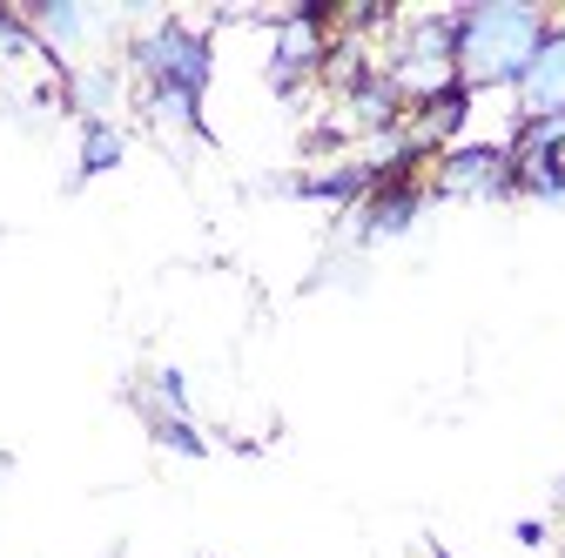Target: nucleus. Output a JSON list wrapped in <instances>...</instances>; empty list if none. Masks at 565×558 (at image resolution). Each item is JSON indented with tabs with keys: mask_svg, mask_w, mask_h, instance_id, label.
<instances>
[{
	"mask_svg": "<svg viewBox=\"0 0 565 558\" xmlns=\"http://www.w3.org/2000/svg\"><path fill=\"white\" fill-rule=\"evenodd\" d=\"M552 8L539 0H471L451 8V34H458V88L465 95H491V88H519V75L532 67L539 41L552 34Z\"/></svg>",
	"mask_w": 565,
	"mask_h": 558,
	"instance_id": "obj_2",
	"label": "nucleus"
},
{
	"mask_svg": "<svg viewBox=\"0 0 565 558\" xmlns=\"http://www.w3.org/2000/svg\"><path fill=\"white\" fill-rule=\"evenodd\" d=\"M330 67V8H297L276 14V47H269V88L297 95L303 82H317Z\"/></svg>",
	"mask_w": 565,
	"mask_h": 558,
	"instance_id": "obj_5",
	"label": "nucleus"
},
{
	"mask_svg": "<svg viewBox=\"0 0 565 558\" xmlns=\"http://www.w3.org/2000/svg\"><path fill=\"white\" fill-rule=\"evenodd\" d=\"M431 208V189L417 175H397V182H377L358 208H350V243L358 249H377V243H397L417 229V216Z\"/></svg>",
	"mask_w": 565,
	"mask_h": 558,
	"instance_id": "obj_6",
	"label": "nucleus"
},
{
	"mask_svg": "<svg viewBox=\"0 0 565 558\" xmlns=\"http://www.w3.org/2000/svg\"><path fill=\"white\" fill-rule=\"evenodd\" d=\"M28 14V28H34V41H41V54L61 67H75L67 54H82L88 41H102L108 34V14H95V8H75V0H34V8H21Z\"/></svg>",
	"mask_w": 565,
	"mask_h": 558,
	"instance_id": "obj_7",
	"label": "nucleus"
},
{
	"mask_svg": "<svg viewBox=\"0 0 565 558\" xmlns=\"http://www.w3.org/2000/svg\"><path fill=\"white\" fill-rule=\"evenodd\" d=\"M21 54H41V41H34V28H28V14L0 8V61H21Z\"/></svg>",
	"mask_w": 565,
	"mask_h": 558,
	"instance_id": "obj_11",
	"label": "nucleus"
},
{
	"mask_svg": "<svg viewBox=\"0 0 565 558\" xmlns=\"http://www.w3.org/2000/svg\"><path fill=\"white\" fill-rule=\"evenodd\" d=\"M424 189L445 202H519V162L505 142H451L431 155Z\"/></svg>",
	"mask_w": 565,
	"mask_h": 558,
	"instance_id": "obj_4",
	"label": "nucleus"
},
{
	"mask_svg": "<svg viewBox=\"0 0 565 558\" xmlns=\"http://www.w3.org/2000/svg\"><path fill=\"white\" fill-rule=\"evenodd\" d=\"M519 115H552V121H565V14L552 21V34L539 41V54H532V67L519 75Z\"/></svg>",
	"mask_w": 565,
	"mask_h": 558,
	"instance_id": "obj_8",
	"label": "nucleus"
},
{
	"mask_svg": "<svg viewBox=\"0 0 565 558\" xmlns=\"http://www.w3.org/2000/svg\"><path fill=\"white\" fill-rule=\"evenodd\" d=\"M384 75L397 82L404 108L458 88V34H451V14H411V21H397V41L384 54Z\"/></svg>",
	"mask_w": 565,
	"mask_h": 558,
	"instance_id": "obj_3",
	"label": "nucleus"
},
{
	"mask_svg": "<svg viewBox=\"0 0 565 558\" xmlns=\"http://www.w3.org/2000/svg\"><path fill=\"white\" fill-rule=\"evenodd\" d=\"M512 538H519V545H545V525H539V518H519Z\"/></svg>",
	"mask_w": 565,
	"mask_h": 558,
	"instance_id": "obj_12",
	"label": "nucleus"
},
{
	"mask_svg": "<svg viewBox=\"0 0 565 558\" xmlns=\"http://www.w3.org/2000/svg\"><path fill=\"white\" fill-rule=\"evenodd\" d=\"M128 162V135L121 121H82V155H75V182H95L108 169Z\"/></svg>",
	"mask_w": 565,
	"mask_h": 558,
	"instance_id": "obj_9",
	"label": "nucleus"
},
{
	"mask_svg": "<svg viewBox=\"0 0 565 558\" xmlns=\"http://www.w3.org/2000/svg\"><path fill=\"white\" fill-rule=\"evenodd\" d=\"M149 438H156L162 451H175V458H202V451H209V438L195 431V417H156V410H149Z\"/></svg>",
	"mask_w": 565,
	"mask_h": 558,
	"instance_id": "obj_10",
	"label": "nucleus"
},
{
	"mask_svg": "<svg viewBox=\"0 0 565 558\" xmlns=\"http://www.w3.org/2000/svg\"><path fill=\"white\" fill-rule=\"evenodd\" d=\"M128 75L141 82V108L149 121H169V128H189L202 135V95L216 82V47H209L202 28L189 21H156L128 41Z\"/></svg>",
	"mask_w": 565,
	"mask_h": 558,
	"instance_id": "obj_1",
	"label": "nucleus"
}]
</instances>
